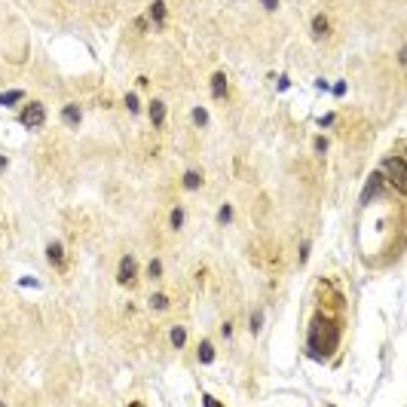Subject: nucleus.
Here are the masks:
<instances>
[{
    "label": "nucleus",
    "mask_w": 407,
    "mask_h": 407,
    "mask_svg": "<svg viewBox=\"0 0 407 407\" xmlns=\"http://www.w3.org/2000/svg\"><path fill=\"white\" fill-rule=\"evenodd\" d=\"M46 257H49V263H56L58 270L64 267V245L61 242H49L46 245Z\"/></svg>",
    "instance_id": "nucleus-7"
},
{
    "label": "nucleus",
    "mask_w": 407,
    "mask_h": 407,
    "mask_svg": "<svg viewBox=\"0 0 407 407\" xmlns=\"http://www.w3.org/2000/svg\"><path fill=\"white\" fill-rule=\"evenodd\" d=\"M181 184H184V190H199V187L205 184V178H202V172H196V169H190V172H184V178H181Z\"/></svg>",
    "instance_id": "nucleus-8"
},
{
    "label": "nucleus",
    "mask_w": 407,
    "mask_h": 407,
    "mask_svg": "<svg viewBox=\"0 0 407 407\" xmlns=\"http://www.w3.org/2000/svg\"><path fill=\"white\" fill-rule=\"evenodd\" d=\"M61 122H64L67 129H77V126L83 122V111H80L77 104H64V108H61Z\"/></svg>",
    "instance_id": "nucleus-4"
},
{
    "label": "nucleus",
    "mask_w": 407,
    "mask_h": 407,
    "mask_svg": "<svg viewBox=\"0 0 407 407\" xmlns=\"http://www.w3.org/2000/svg\"><path fill=\"white\" fill-rule=\"evenodd\" d=\"M150 19H153L156 25L166 22V0H153V3H150Z\"/></svg>",
    "instance_id": "nucleus-12"
},
{
    "label": "nucleus",
    "mask_w": 407,
    "mask_h": 407,
    "mask_svg": "<svg viewBox=\"0 0 407 407\" xmlns=\"http://www.w3.org/2000/svg\"><path fill=\"white\" fill-rule=\"evenodd\" d=\"M126 108H129L132 114H138V111H141V101H138V95H135V92H129V95H126Z\"/></svg>",
    "instance_id": "nucleus-18"
},
{
    "label": "nucleus",
    "mask_w": 407,
    "mask_h": 407,
    "mask_svg": "<svg viewBox=\"0 0 407 407\" xmlns=\"http://www.w3.org/2000/svg\"><path fill=\"white\" fill-rule=\"evenodd\" d=\"M43 122H46V108H43V101H28L25 111H22V126H25V129H40Z\"/></svg>",
    "instance_id": "nucleus-1"
},
{
    "label": "nucleus",
    "mask_w": 407,
    "mask_h": 407,
    "mask_svg": "<svg viewBox=\"0 0 407 407\" xmlns=\"http://www.w3.org/2000/svg\"><path fill=\"white\" fill-rule=\"evenodd\" d=\"M386 172L392 181H398V190H404V160L401 156H389L386 160Z\"/></svg>",
    "instance_id": "nucleus-3"
},
{
    "label": "nucleus",
    "mask_w": 407,
    "mask_h": 407,
    "mask_svg": "<svg viewBox=\"0 0 407 407\" xmlns=\"http://www.w3.org/2000/svg\"><path fill=\"white\" fill-rule=\"evenodd\" d=\"M169 227H172V230H181V227H184V208H172V215H169Z\"/></svg>",
    "instance_id": "nucleus-16"
},
{
    "label": "nucleus",
    "mask_w": 407,
    "mask_h": 407,
    "mask_svg": "<svg viewBox=\"0 0 407 407\" xmlns=\"http://www.w3.org/2000/svg\"><path fill=\"white\" fill-rule=\"evenodd\" d=\"M211 95L215 98H227V74L224 70H215L211 74Z\"/></svg>",
    "instance_id": "nucleus-6"
},
{
    "label": "nucleus",
    "mask_w": 407,
    "mask_h": 407,
    "mask_svg": "<svg viewBox=\"0 0 407 407\" xmlns=\"http://www.w3.org/2000/svg\"><path fill=\"white\" fill-rule=\"evenodd\" d=\"M230 221H233V208L230 205H221V208H218V224L224 227V224H230Z\"/></svg>",
    "instance_id": "nucleus-17"
},
{
    "label": "nucleus",
    "mask_w": 407,
    "mask_h": 407,
    "mask_svg": "<svg viewBox=\"0 0 407 407\" xmlns=\"http://www.w3.org/2000/svg\"><path fill=\"white\" fill-rule=\"evenodd\" d=\"M169 303H172V300H169V294H163V291H153V294L147 297V306H150V309H156V312L169 309Z\"/></svg>",
    "instance_id": "nucleus-10"
},
{
    "label": "nucleus",
    "mask_w": 407,
    "mask_h": 407,
    "mask_svg": "<svg viewBox=\"0 0 407 407\" xmlns=\"http://www.w3.org/2000/svg\"><path fill=\"white\" fill-rule=\"evenodd\" d=\"M260 328H263V312H260V309H257V312H254V318H251V331H254V334H257V331H260Z\"/></svg>",
    "instance_id": "nucleus-20"
},
{
    "label": "nucleus",
    "mask_w": 407,
    "mask_h": 407,
    "mask_svg": "<svg viewBox=\"0 0 407 407\" xmlns=\"http://www.w3.org/2000/svg\"><path fill=\"white\" fill-rule=\"evenodd\" d=\"M263 3V9H279V0H260Z\"/></svg>",
    "instance_id": "nucleus-22"
},
{
    "label": "nucleus",
    "mask_w": 407,
    "mask_h": 407,
    "mask_svg": "<svg viewBox=\"0 0 407 407\" xmlns=\"http://www.w3.org/2000/svg\"><path fill=\"white\" fill-rule=\"evenodd\" d=\"M315 150L325 153V150H328V141H325V138H315Z\"/></svg>",
    "instance_id": "nucleus-21"
},
{
    "label": "nucleus",
    "mask_w": 407,
    "mask_h": 407,
    "mask_svg": "<svg viewBox=\"0 0 407 407\" xmlns=\"http://www.w3.org/2000/svg\"><path fill=\"white\" fill-rule=\"evenodd\" d=\"M196 358H199V364H211L215 361V343L211 340H202L199 349H196Z\"/></svg>",
    "instance_id": "nucleus-9"
},
{
    "label": "nucleus",
    "mask_w": 407,
    "mask_h": 407,
    "mask_svg": "<svg viewBox=\"0 0 407 407\" xmlns=\"http://www.w3.org/2000/svg\"><path fill=\"white\" fill-rule=\"evenodd\" d=\"M144 276H147V279H163V260H160V257H153V260L147 263Z\"/></svg>",
    "instance_id": "nucleus-15"
},
{
    "label": "nucleus",
    "mask_w": 407,
    "mask_h": 407,
    "mask_svg": "<svg viewBox=\"0 0 407 407\" xmlns=\"http://www.w3.org/2000/svg\"><path fill=\"white\" fill-rule=\"evenodd\" d=\"M312 34H315V37H328V34H331V22H328L325 15H315V19H312Z\"/></svg>",
    "instance_id": "nucleus-11"
},
{
    "label": "nucleus",
    "mask_w": 407,
    "mask_h": 407,
    "mask_svg": "<svg viewBox=\"0 0 407 407\" xmlns=\"http://www.w3.org/2000/svg\"><path fill=\"white\" fill-rule=\"evenodd\" d=\"M6 166H9V160H6V156H3V153H0V174L6 172Z\"/></svg>",
    "instance_id": "nucleus-23"
},
{
    "label": "nucleus",
    "mask_w": 407,
    "mask_h": 407,
    "mask_svg": "<svg viewBox=\"0 0 407 407\" xmlns=\"http://www.w3.org/2000/svg\"><path fill=\"white\" fill-rule=\"evenodd\" d=\"M135 279H138V263H135L132 254H126L116 267V282L119 285H135Z\"/></svg>",
    "instance_id": "nucleus-2"
},
{
    "label": "nucleus",
    "mask_w": 407,
    "mask_h": 407,
    "mask_svg": "<svg viewBox=\"0 0 407 407\" xmlns=\"http://www.w3.org/2000/svg\"><path fill=\"white\" fill-rule=\"evenodd\" d=\"M147 114H150V122H153L156 129H163V122H166V104H163L160 98H153V101L147 104Z\"/></svg>",
    "instance_id": "nucleus-5"
},
{
    "label": "nucleus",
    "mask_w": 407,
    "mask_h": 407,
    "mask_svg": "<svg viewBox=\"0 0 407 407\" xmlns=\"http://www.w3.org/2000/svg\"><path fill=\"white\" fill-rule=\"evenodd\" d=\"M22 98H25V92H22V89H12V92H3V95H0V104H3V108H15Z\"/></svg>",
    "instance_id": "nucleus-13"
},
{
    "label": "nucleus",
    "mask_w": 407,
    "mask_h": 407,
    "mask_svg": "<svg viewBox=\"0 0 407 407\" xmlns=\"http://www.w3.org/2000/svg\"><path fill=\"white\" fill-rule=\"evenodd\" d=\"M169 340H172V346H174V349H184V346H187V331H184L181 325H174L172 334H169Z\"/></svg>",
    "instance_id": "nucleus-14"
},
{
    "label": "nucleus",
    "mask_w": 407,
    "mask_h": 407,
    "mask_svg": "<svg viewBox=\"0 0 407 407\" xmlns=\"http://www.w3.org/2000/svg\"><path fill=\"white\" fill-rule=\"evenodd\" d=\"M193 122H196V126H208V114H205L202 108H196V111H193Z\"/></svg>",
    "instance_id": "nucleus-19"
}]
</instances>
